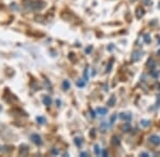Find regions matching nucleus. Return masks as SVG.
Listing matches in <instances>:
<instances>
[{
  "instance_id": "20e7f679",
  "label": "nucleus",
  "mask_w": 160,
  "mask_h": 157,
  "mask_svg": "<svg viewBox=\"0 0 160 157\" xmlns=\"http://www.w3.org/2000/svg\"><path fill=\"white\" fill-rule=\"evenodd\" d=\"M121 118H122L123 120L129 121L131 119V115L130 114H121Z\"/></svg>"
},
{
  "instance_id": "7ed1b4c3",
  "label": "nucleus",
  "mask_w": 160,
  "mask_h": 157,
  "mask_svg": "<svg viewBox=\"0 0 160 157\" xmlns=\"http://www.w3.org/2000/svg\"><path fill=\"white\" fill-rule=\"evenodd\" d=\"M96 112L98 113L99 115H102V116H104L107 114V109H104V107H98V109H96Z\"/></svg>"
},
{
  "instance_id": "9d476101",
  "label": "nucleus",
  "mask_w": 160,
  "mask_h": 157,
  "mask_svg": "<svg viewBox=\"0 0 160 157\" xmlns=\"http://www.w3.org/2000/svg\"><path fill=\"white\" fill-rule=\"evenodd\" d=\"M104 155H105V156H107V155H108V152H107V151H104Z\"/></svg>"
},
{
  "instance_id": "1a4fd4ad",
  "label": "nucleus",
  "mask_w": 160,
  "mask_h": 157,
  "mask_svg": "<svg viewBox=\"0 0 160 157\" xmlns=\"http://www.w3.org/2000/svg\"><path fill=\"white\" fill-rule=\"evenodd\" d=\"M38 120H40V121H41V122H40V123H44V121H45V120H44V118H42V117L38 118Z\"/></svg>"
},
{
  "instance_id": "0eeeda50",
  "label": "nucleus",
  "mask_w": 160,
  "mask_h": 157,
  "mask_svg": "<svg viewBox=\"0 0 160 157\" xmlns=\"http://www.w3.org/2000/svg\"><path fill=\"white\" fill-rule=\"evenodd\" d=\"M112 143H113V145H115V143H117V145H120V141H118V138H113Z\"/></svg>"
},
{
  "instance_id": "423d86ee",
  "label": "nucleus",
  "mask_w": 160,
  "mask_h": 157,
  "mask_svg": "<svg viewBox=\"0 0 160 157\" xmlns=\"http://www.w3.org/2000/svg\"><path fill=\"white\" fill-rule=\"evenodd\" d=\"M44 102H45V104L49 105V104H50V102H51V100L49 99V98H46V99L44 100Z\"/></svg>"
},
{
  "instance_id": "f03ea898",
  "label": "nucleus",
  "mask_w": 160,
  "mask_h": 157,
  "mask_svg": "<svg viewBox=\"0 0 160 157\" xmlns=\"http://www.w3.org/2000/svg\"><path fill=\"white\" fill-rule=\"evenodd\" d=\"M32 141H33V142L37 143V145H41V143H42L41 137L38 135H32Z\"/></svg>"
},
{
  "instance_id": "39448f33",
  "label": "nucleus",
  "mask_w": 160,
  "mask_h": 157,
  "mask_svg": "<svg viewBox=\"0 0 160 157\" xmlns=\"http://www.w3.org/2000/svg\"><path fill=\"white\" fill-rule=\"evenodd\" d=\"M99 153H100L99 146L98 145H95V154H96V155H98Z\"/></svg>"
},
{
  "instance_id": "6e6552de",
  "label": "nucleus",
  "mask_w": 160,
  "mask_h": 157,
  "mask_svg": "<svg viewBox=\"0 0 160 157\" xmlns=\"http://www.w3.org/2000/svg\"><path fill=\"white\" fill-rule=\"evenodd\" d=\"M113 102H114V97H112V98H111V100H110L109 102H108V104H109V105H111V106H112Z\"/></svg>"
},
{
  "instance_id": "f257e3e1",
  "label": "nucleus",
  "mask_w": 160,
  "mask_h": 157,
  "mask_svg": "<svg viewBox=\"0 0 160 157\" xmlns=\"http://www.w3.org/2000/svg\"><path fill=\"white\" fill-rule=\"evenodd\" d=\"M149 141H151L152 143H154V145H159V143H160V137L154 135V136H152V137L149 138Z\"/></svg>"
}]
</instances>
